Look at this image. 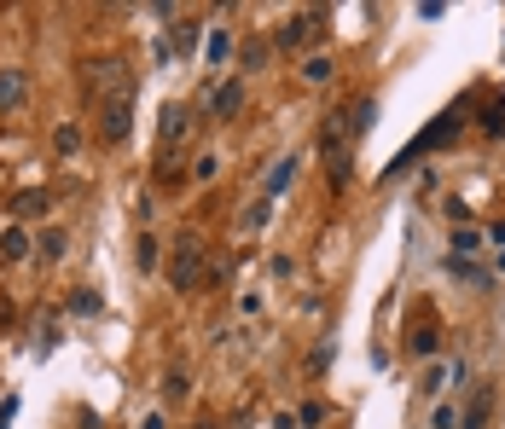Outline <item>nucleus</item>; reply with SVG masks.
<instances>
[{
	"label": "nucleus",
	"mask_w": 505,
	"mask_h": 429,
	"mask_svg": "<svg viewBox=\"0 0 505 429\" xmlns=\"http://www.w3.org/2000/svg\"><path fill=\"white\" fill-rule=\"evenodd\" d=\"M88 88H93V93H105V105L134 99V76L117 64V58H100V64H88Z\"/></svg>",
	"instance_id": "1"
},
{
	"label": "nucleus",
	"mask_w": 505,
	"mask_h": 429,
	"mask_svg": "<svg viewBox=\"0 0 505 429\" xmlns=\"http://www.w3.org/2000/svg\"><path fill=\"white\" fill-rule=\"evenodd\" d=\"M198 279H204V250H198V238H180L175 244V262H169V285L192 290Z\"/></svg>",
	"instance_id": "2"
},
{
	"label": "nucleus",
	"mask_w": 505,
	"mask_h": 429,
	"mask_svg": "<svg viewBox=\"0 0 505 429\" xmlns=\"http://www.w3.org/2000/svg\"><path fill=\"white\" fill-rule=\"evenodd\" d=\"M349 140H354V116H349V105H343V110H331V116L319 122V151L349 157Z\"/></svg>",
	"instance_id": "3"
},
{
	"label": "nucleus",
	"mask_w": 505,
	"mask_h": 429,
	"mask_svg": "<svg viewBox=\"0 0 505 429\" xmlns=\"http://www.w3.org/2000/svg\"><path fill=\"white\" fill-rule=\"evenodd\" d=\"M128 128H134V99H117V105H105V122H100V133L110 145H122L128 140Z\"/></svg>",
	"instance_id": "4"
},
{
	"label": "nucleus",
	"mask_w": 505,
	"mask_h": 429,
	"mask_svg": "<svg viewBox=\"0 0 505 429\" xmlns=\"http://www.w3.org/2000/svg\"><path fill=\"white\" fill-rule=\"evenodd\" d=\"M406 348H413L418 360H430V354L441 348V330H436V320H430V313H424L418 325H406Z\"/></svg>",
	"instance_id": "5"
},
{
	"label": "nucleus",
	"mask_w": 505,
	"mask_h": 429,
	"mask_svg": "<svg viewBox=\"0 0 505 429\" xmlns=\"http://www.w3.org/2000/svg\"><path fill=\"white\" fill-rule=\"evenodd\" d=\"M30 99V76L23 70H0V110H18Z\"/></svg>",
	"instance_id": "6"
},
{
	"label": "nucleus",
	"mask_w": 505,
	"mask_h": 429,
	"mask_svg": "<svg viewBox=\"0 0 505 429\" xmlns=\"http://www.w3.org/2000/svg\"><path fill=\"white\" fill-rule=\"evenodd\" d=\"M209 110H215L221 122H227V116H239V110H244V88H239V82H221V88L209 93Z\"/></svg>",
	"instance_id": "7"
},
{
	"label": "nucleus",
	"mask_w": 505,
	"mask_h": 429,
	"mask_svg": "<svg viewBox=\"0 0 505 429\" xmlns=\"http://www.w3.org/2000/svg\"><path fill=\"white\" fill-rule=\"evenodd\" d=\"M30 250H35V244H30V232H23V227L0 232V262H30Z\"/></svg>",
	"instance_id": "8"
},
{
	"label": "nucleus",
	"mask_w": 505,
	"mask_h": 429,
	"mask_svg": "<svg viewBox=\"0 0 505 429\" xmlns=\"http://www.w3.org/2000/svg\"><path fill=\"white\" fill-rule=\"evenodd\" d=\"M180 133H187V105H163V122H157V140L175 145Z\"/></svg>",
	"instance_id": "9"
},
{
	"label": "nucleus",
	"mask_w": 505,
	"mask_h": 429,
	"mask_svg": "<svg viewBox=\"0 0 505 429\" xmlns=\"http://www.w3.org/2000/svg\"><path fill=\"white\" fill-rule=\"evenodd\" d=\"M65 227H47L41 238H35V255H41V262H65Z\"/></svg>",
	"instance_id": "10"
},
{
	"label": "nucleus",
	"mask_w": 505,
	"mask_h": 429,
	"mask_svg": "<svg viewBox=\"0 0 505 429\" xmlns=\"http://www.w3.org/2000/svg\"><path fill=\"white\" fill-rule=\"evenodd\" d=\"M308 35H314V12H302V18H291L285 30H279V47H302Z\"/></svg>",
	"instance_id": "11"
},
{
	"label": "nucleus",
	"mask_w": 505,
	"mask_h": 429,
	"mask_svg": "<svg viewBox=\"0 0 505 429\" xmlns=\"http://www.w3.org/2000/svg\"><path fill=\"white\" fill-rule=\"evenodd\" d=\"M41 210H47V192H18V198H12V215L18 220H35Z\"/></svg>",
	"instance_id": "12"
},
{
	"label": "nucleus",
	"mask_w": 505,
	"mask_h": 429,
	"mask_svg": "<svg viewBox=\"0 0 505 429\" xmlns=\"http://www.w3.org/2000/svg\"><path fill=\"white\" fill-rule=\"evenodd\" d=\"M302 76H308V82H314V88H319V82H331V76H337V64H331L326 53H314V58H302Z\"/></svg>",
	"instance_id": "13"
},
{
	"label": "nucleus",
	"mask_w": 505,
	"mask_h": 429,
	"mask_svg": "<svg viewBox=\"0 0 505 429\" xmlns=\"http://www.w3.org/2000/svg\"><path fill=\"white\" fill-rule=\"evenodd\" d=\"M291 180H297V157H285V163H279L274 175H267V198H279V192H285Z\"/></svg>",
	"instance_id": "14"
},
{
	"label": "nucleus",
	"mask_w": 505,
	"mask_h": 429,
	"mask_svg": "<svg viewBox=\"0 0 505 429\" xmlns=\"http://www.w3.org/2000/svg\"><path fill=\"white\" fill-rule=\"evenodd\" d=\"M471 250H483V232L476 227H465V232H453V262H465Z\"/></svg>",
	"instance_id": "15"
},
{
	"label": "nucleus",
	"mask_w": 505,
	"mask_h": 429,
	"mask_svg": "<svg viewBox=\"0 0 505 429\" xmlns=\"http://www.w3.org/2000/svg\"><path fill=\"white\" fill-rule=\"evenodd\" d=\"M349 116H354V133H366V128L378 122V99H354V105H349Z\"/></svg>",
	"instance_id": "16"
},
{
	"label": "nucleus",
	"mask_w": 505,
	"mask_h": 429,
	"mask_svg": "<svg viewBox=\"0 0 505 429\" xmlns=\"http://www.w3.org/2000/svg\"><path fill=\"white\" fill-rule=\"evenodd\" d=\"M53 145H58V151H76V145H82V128H76V122H58V133H53Z\"/></svg>",
	"instance_id": "17"
},
{
	"label": "nucleus",
	"mask_w": 505,
	"mask_h": 429,
	"mask_svg": "<svg viewBox=\"0 0 505 429\" xmlns=\"http://www.w3.org/2000/svg\"><path fill=\"white\" fill-rule=\"evenodd\" d=\"M494 389H476V400H471V418H465V429H483V418H488V407H494Z\"/></svg>",
	"instance_id": "18"
},
{
	"label": "nucleus",
	"mask_w": 505,
	"mask_h": 429,
	"mask_svg": "<svg viewBox=\"0 0 505 429\" xmlns=\"http://www.w3.org/2000/svg\"><path fill=\"white\" fill-rule=\"evenodd\" d=\"M239 64H244V70H262V64H267V41H250V47L239 53Z\"/></svg>",
	"instance_id": "19"
},
{
	"label": "nucleus",
	"mask_w": 505,
	"mask_h": 429,
	"mask_svg": "<svg viewBox=\"0 0 505 429\" xmlns=\"http://www.w3.org/2000/svg\"><path fill=\"white\" fill-rule=\"evenodd\" d=\"M227 53H232V35H227V30H215V35H209V64H221Z\"/></svg>",
	"instance_id": "20"
},
{
	"label": "nucleus",
	"mask_w": 505,
	"mask_h": 429,
	"mask_svg": "<svg viewBox=\"0 0 505 429\" xmlns=\"http://www.w3.org/2000/svg\"><path fill=\"white\" fill-rule=\"evenodd\" d=\"M70 313H100V296L93 290H70Z\"/></svg>",
	"instance_id": "21"
},
{
	"label": "nucleus",
	"mask_w": 505,
	"mask_h": 429,
	"mask_svg": "<svg viewBox=\"0 0 505 429\" xmlns=\"http://www.w3.org/2000/svg\"><path fill=\"white\" fill-rule=\"evenodd\" d=\"M297 424H308V429H314V424H326V400H302Z\"/></svg>",
	"instance_id": "22"
},
{
	"label": "nucleus",
	"mask_w": 505,
	"mask_h": 429,
	"mask_svg": "<svg viewBox=\"0 0 505 429\" xmlns=\"http://www.w3.org/2000/svg\"><path fill=\"white\" fill-rule=\"evenodd\" d=\"M430 429H459V407H436L430 412Z\"/></svg>",
	"instance_id": "23"
},
{
	"label": "nucleus",
	"mask_w": 505,
	"mask_h": 429,
	"mask_svg": "<svg viewBox=\"0 0 505 429\" xmlns=\"http://www.w3.org/2000/svg\"><path fill=\"white\" fill-rule=\"evenodd\" d=\"M192 41H198V23H175V47H180V53H192Z\"/></svg>",
	"instance_id": "24"
},
{
	"label": "nucleus",
	"mask_w": 505,
	"mask_h": 429,
	"mask_svg": "<svg viewBox=\"0 0 505 429\" xmlns=\"http://www.w3.org/2000/svg\"><path fill=\"white\" fill-rule=\"evenodd\" d=\"M267 210H274V198H262V203H250V215H244V227H262Z\"/></svg>",
	"instance_id": "25"
},
{
	"label": "nucleus",
	"mask_w": 505,
	"mask_h": 429,
	"mask_svg": "<svg viewBox=\"0 0 505 429\" xmlns=\"http://www.w3.org/2000/svg\"><path fill=\"white\" fill-rule=\"evenodd\" d=\"M134 262H140L145 273H152V267H157V244H152V238H140V255H134Z\"/></svg>",
	"instance_id": "26"
},
{
	"label": "nucleus",
	"mask_w": 505,
	"mask_h": 429,
	"mask_svg": "<svg viewBox=\"0 0 505 429\" xmlns=\"http://www.w3.org/2000/svg\"><path fill=\"white\" fill-rule=\"evenodd\" d=\"M163 395H187V372H169L163 377Z\"/></svg>",
	"instance_id": "27"
},
{
	"label": "nucleus",
	"mask_w": 505,
	"mask_h": 429,
	"mask_svg": "<svg viewBox=\"0 0 505 429\" xmlns=\"http://www.w3.org/2000/svg\"><path fill=\"white\" fill-rule=\"evenodd\" d=\"M12 418H18V395L0 400V429H12Z\"/></svg>",
	"instance_id": "28"
},
{
	"label": "nucleus",
	"mask_w": 505,
	"mask_h": 429,
	"mask_svg": "<svg viewBox=\"0 0 505 429\" xmlns=\"http://www.w3.org/2000/svg\"><path fill=\"white\" fill-rule=\"evenodd\" d=\"M140 429H163V418H157V412H152V418H145V424H140Z\"/></svg>",
	"instance_id": "29"
},
{
	"label": "nucleus",
	"mask_w": 505,
	"mask_h": 429,
	"mask_svg": "<svg viewBox=\"0 0 505 429\" xmlns=\"http://www.w3.org/2000/svg\"><path fill=\"white\" fill-rule=\"evenodd\" d=\"M192 429H215V424H209V418H204V424H192Z\"/></svg>",
	"instance_id": "30"
}]
</instances>
